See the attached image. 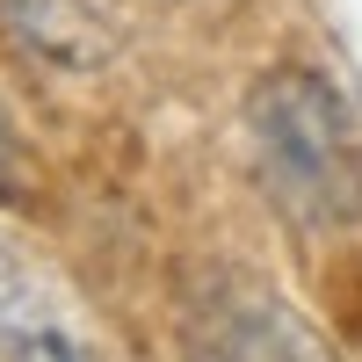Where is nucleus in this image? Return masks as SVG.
<instances>
[{"label": "nucleus", "mask_w": 362, "mask_h": 362, "mask_svg": "<svg viewBox=\"0 0 362 362\" xmlns=\"http://www.w3.org/2000/svg\"><path fill=\"white\" fill-rule=\"evenodd\" d=\"M210 341H218V362H319L305 326L290 312H276L268 297H239V305L218 312L210 326Z\"/></svg>", "instance_id": "obj_4"}, {"label": "nucleus", "mask_w": 362, "mask_h": 362, "mask_svg": "<svg viewBox=\"0 0 362 362\" xmlns=\"http://www.w3.org/2000/svg\"><path fill=\"white\" fill-rule=\"evenodd\" d=\"M247 145L268 203L305 232H334L362 218V145L348 131L341 95L312 66H283L247 102Z\"/></svg>", "instance_id": "obj_1"}, {"label": "nucleus", "mask_w": 362, "mask_h": 362, "mask_svg": "<svg viewBox=\"0 0 362 362\" xmlns=\"http://www.w3.org/2000/svg\"><path fill=\"white\" fill-rule=\"evenodd\" d=\"M37 196H44L37 153H29L22 124L8 116V102H0V203H8V210H37Z\"/></svg>", "instance_id": "obj_5"}, {"label": "nucleus", "mask_w": 362, "mask_h": 362, "mask_svg": "<svg viewBox=\"0 0 362 362\" xmlns=\"http://www.w3.org/2000/svg\"><path fill=\"white\" fill-rule=\"evenodd\" d=\"M0 362H109L80 297L15 239H0Z\"/></svg>", "instance_id": "obj_2"}, {"label": "nucleus", "mask_w": 362, "mask_h": 362, "mask_svg": "<svg viewBox=\"0 0 362 362\" xmlns=\"http://www.w3.org/2000/svg\"><path fill=\"white\" fill-rule=\"evenodd\" d=\"M0 29L51 73H102L124 51L116 0H0Z\"/></svg>", "instance_id": "obj_3"}]
</instances>
